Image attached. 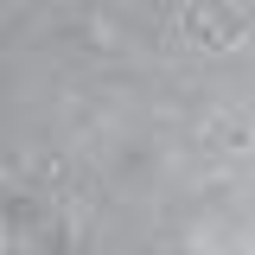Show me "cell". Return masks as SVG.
<instances>
[{
  "instance_id": "6da1fadb",
  "label": "cell",
  "mask_w": 255,
  "mask_h": 255,
  "mask_svg": "<svg viewBox=\"0 0 255 255\" xmlns=\"http://www.w3.org/2000/svg\"><path fill=\"white\" fill-rule=\"evenodd\" d=\"M191 26H198V38L223 45V38H236V13L217 6V0H198V6H191Z\"/></svg>"
}]
</instances>
